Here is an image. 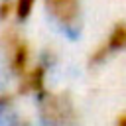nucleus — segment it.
Listing matches in <instances>:
<instances>
[{"label": "nucleus", "instance_id": "obj_1", "mask_svg": "<svg viewBox=\"0 0 126 126\" xmlns=\"http://www.w3.org/2000/svg\"><path fill=\"white\" fill-rule=\"evenodd\" d=\"M0 57L6 73L16 81L35 61L32 41L20 30V24H6L0 30Z\"/></svg>", "mask_w": 126, "mask_h": 126}, {"label": "nucleus", "instance_id": "obj_2", "mask_svg": "<svg viewBox=\"0 0 126 126\" xmlns=\"http://www.w3.org/2000/svg\"><path fill=\"white\" fill-rule=\"evenodd\" d=\"M35 104L41 126H81L79 106L67 91L45 89L35 96Z\"/></svg>", "mask_w": 126, "mask_h": 126}, {"label": "nucleus", "instance_id": "obj_3", "mask_svg": "<svg viewBox=\"0 0 126 126\" xmlns=\"http://www.w3.org/2000/svg\"><path fill=\"white\" fill-rule=\"evenodd\" d=\"M39 10L49 24L61 33L73 35L83 28L85 2L83 0H41Z\"/></svg>", "mask_w": 126, "mask_h": 126}, {"label": "nucleus", "instance_id": "obj_4", "mask_svg": "<svg viewBox=\"0 0 126 126\" xmlns=\"http://www.w3.org/2000/svg\"><path fill=\"white\" fill-rule=\"evenodd\" d=\"M57 59V53L53 49H43L39 55H35V61L28 67L26 73H22L16 79V87L14 93L18 96H39L47 87V79H49V71L53 67Z\"/></svg>", "mask_w": 126, "mask_h": 126}, {"label": "nucleus", "instance_id": "obj_5", "mask_svg": "<svg viewBox=\"0 0 126 126\" xmlns=\"http://www.w3.org/2000/svg\"><path fill=\"white\" fill-rule=\"evenodd\" d=\"M124 51H126V20H118L106 30L102 39L89 51L87 63L89 67H100Z\"/></svg>", "mask_w": 126, "mask_h": 126}, {"label": "nucleus", "instance_id": "obj_6", "mask_svg": "<svg viewBox=\"0 0 126 126\" xmlns=\"http://www.w3.org/2000/svg\"><path fill=\"white\" fill-rule=\"evenodd\" d=\"M14 2V24H26L39 10L41 0H12Z\"/></svg>", "mask_w": 126, "mask_h": 126}, {"label": "nucleus", "instance_id": "obj_7", "mask_svg": "<svg viewBox=\"0 0 126 126\" xmlns=\"http://www.w3.org/2000/svg\"><path fill=\"white\" fill-rule=\"evenodd\" d=\"M114 126H126V110L118 112L116 118H114Z\"/></svg>", "mask_w": 126, "mask_h": 126}]
</instances>
